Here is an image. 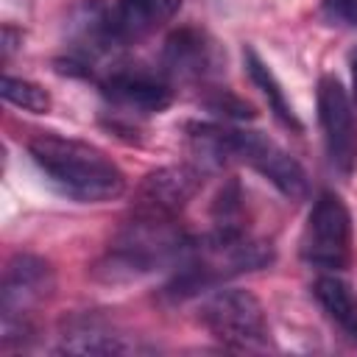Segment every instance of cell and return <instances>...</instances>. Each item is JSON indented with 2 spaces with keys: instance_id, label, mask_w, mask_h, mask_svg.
Wrapping results in <instances>:
<instances>
[{
  "instance_id": "obj_3",
  "label": "cell",
  "mask_w": 357,
  "mask_h": 357,
  "mask_svg": "<svg viewBox=\"0 0 357 357\" xmlns=\"http://www.w3.org/2000/svg\"><path fill=\"white\" fill-rule=\"evenodd\" d=\"M190 243L192 240L178 229L176 218L134 215V220L126 223V229L117 234V240L109 245L106 257L92 268V273L95 279L112 284L134 282L162 265L181 262L190 251Z\"/></svg>"
},
{
  "instance_id": "obj_4",
  "label": "cell",
  "mask_w": 357,
  "mask_h": 357,
  "mask_svg": "<svg viewBox=\"0 0 357 357\" xmlns=\"http://www.w3.org/2000/svg\"><path fill=\"white\" fill-rule=\"evenodd\" d=\"M56 287L53 268L36 254H17L3 273L0 312H3V346L25 343L31 337V310L39 307Z\"/></svg>"
},
{
  "instance_id": "obj_19",
  "label": "cell",
  "mask_w": 357,
  "mask_h": 357,
  "mask_svg": "<svg viewBox=\"0 0 357 357\" xmlns=\"http://www.w3.org/2000/svg\"><path fill=\"white\" fill-rule=\"evenodd\" d=\"M351 84H354V100H357V53L351 56Z\"/></svg>"
},
{
  "instance_id": "obj_6",
  "label": "cell",
  "mask_w": 357,
  "mask_h": 357,
  "mask_svg": "<svg viewBox=\"0 0 357 357\" xmlns=\"http://www.w3.org/2000/svg\"><path fill=\"white\" fill-rule=\"evenodd\" d=\"M304 262L326 271H343L351 262V215L340 195L321 192L310 209L301 234Z\"/></svg>"
},
{
  "instance_id": "obj_15",
  "label": "cell",
  "mask_w": 357,
  "mask_h": 357,
  "mask_svg": "<svg viewBox=\"0 0 357 357\" xmlns=\"http://www.w3.org/2000/svg\"><path fill=\"white\" fill-rule=\"evenodd\" d=\"M0 95L25 109V112H33V114H45L50 109V95L47 89H42L39 84L33 81H25V78H14V75H3V84H0Z\"/></svg>"
},
{
  "instance_id": "obj_1",
  "label": "cell",
  "mask_w": 357,
  "mask_h": 357,
  "mask_svg": "<svg viewBox=\"0 0 357 357\" xmlns=\"http://www.w3.org/2000/svg\"><path fill=\"white\" fill-rule=\"evenodd\" d=\"M28 153L45 173V178L73 201L100 204L117 198L126 190L123 170L89 142L56 134H36L28 142Z\"/></svg>"
},
{
  "instance_id": "obj_17",
  "label": "cell",
  "mask_w": 357,
  "mask_h": 357,
  "mask_svg": "<svg viewBox=\"0 0 357 357\" xmlns=\"http://www.w3.org/2000/svg\"><path fill=\"white\" fill-rule=\"evenodd\" d=\"M324 11L329 20L357 28V0H324Z\"/></svg>"
},
{
  "instance_id": "obj_8",
  "label": "cell",
  "mask_w": 357,
  "mask_h": 357,
  "mask_svg": "<svg viewBox=\"0 0 357 357\" xmlns=\"http://www.w3.org/2000/svg\"><path fill=\"white\" fill-rule=\"evenodd\" d=\"M204 173L192 165H170L148 173L134 195V215L176 218L201 190Z\"/></svg>"
},
{
  "instance_id": "obj_14",
  "label": "cell",
  "mask_w": 357,
  "mask_h": 357,
  "mask_svg": "<svg viewBox=\"0 0 357 357\" xmlns=\"http://www.w3.org/2000/svg\"><path fill=\"white\" fill-rule=\"evenodd\" d=\"M312 293H315L318 304L324 307V312L357 343V296H354L351 284L337 276H321V279H315Z\"/></svg>"
},
{
  "instance_id": "obj_7",
  "label": "cell",
  "mask_w": 357,
  "mask_h": 357,
  "mask_svg": "<svg viewBox=\"0 0 357 357\" xmlns=\"http://www.w3.org/2000/svg\"><path fill=\"white\" fill-rule=\"evenodd\" d=\"M318 120L324 128L329 165L337 173L349 176L357 165V126L351 100L340 81L332 75H324L318 81Z\"/></svg>"
},
{
  "instance_id": "obj_9",
  "label": "cell",
  "mask_w": 357,
  "mask_h": 357,
  "mask_svg": "<svg viewBox=\"0 0 357 357\" xmlns=\"http://www.w3.org/2000/svg\"><path fill=\"white\" fill-rule=\"evenodd\" d=\"M223 61L226 56L220 45L206 31L192 25L173 31L162 47V70L178 81H209L220 75Z\"/></svg>"
},
{
  "instance_id": "obj_12",
  "label": "cell",
  "mask_w": 357,
  "mask_h": 357,
  "mask_svg": "<svg viewBox=\"0 0 357 357\" xmlns=\"http://www.w3.org/2000/svg\"><path fill=\"white\" fill-rule=\"evenodd\" d=\"M59 351H67V354H128V351H137V343L126 340V335H117L100 318L81 315L64 326Z\"/></svg>"
},
{
  "instance_id": "obj_16",
  "label": "cell",
  "mask_w": 357,
  "mask_h": 357,
  "mask_svg": "<svg viewBox=\"0 0 357 357\" xmlns=\"http://www.w3.org/2000/svg\"><path fill=\"white\" fill-rule=\"evenodd\" d=\"M204 106L209 109V112H215V114H226V117H254V109L245 103V100H240L237 95H231V92H226V89H215L206 100H204Z\"/></svg>"
},
{
  "instance_id": "obj_18",
  "label": "cell",
  "mask_w": 357,
  "mask_h": 357,
  "mask_svg": "<svg viewBox=\"0 0 357 357\" xmlns=\"http://www.w3.org/2000/svg\"><path fill=\"white\" fill-rule=\"evenodd\" d=\"M17 42H22V33H17L14 28H3V56H11V50L17 47Z\"/></svg>"
},
{
  "instance_id": "obj_11",
  "label": "cell",
  "mask_w": 357,
  "mask_h": 357,
  "mask_svg": "<svg viewBox=\"0 0 357 357\" xmlns=\"http://www.w3.org/2000/svg\"><path fill=\"white\" fill-rule=\"evenodd\" d=\"M181 0H117L109 8V28L117 45L137 42L165 25L176 11Z\"/></svg>"
},
{
  "instance_id": "obj_13",
  "label": "cell",
  "mask_w": 357,
  "mask_h": 357,
  "mask_svg": "<svg viewBox=\"0 0 357 357\" xmlns=\"http://www.w3.org/2000/svg\"><path fill=\"white\" fill-rule=\"evenodd\" d=\"M243 61H245V73L251 75V81H254V84L259 86V92L265 95L268 109L273 112V117H276L284 128L301 131L304 126H301V120L296 117V112H293V106H290V100H287V95H284L279 78H276L273 70L259 59V53H257L254 47H245V50H243Z\"/></svg>"
},
{
  "instance_id": "obj_2",
  "label": "cell",
  "mask_w": 357,
  "mask_h": 357,
  "mask_svg": "<svg viewBox=\"0 0 357 357\" xmlns=\"http://www.w3.org/2000/svg\"><path fill=\"white\" fill-rule=\"evenodd\" d=\"M190 139L195 145V151L215 162H243L248 167H254L257 173H262L282 195L301 201L310 192V181L304 167L284 151L279 148L273 139H268L259 131H240V128H226V126H206V123H192L187 126Z\"/></svg>"
},
{
  "instance_id": "obj_5",
  "label": "cell",
  "mask_w": 357,
  "mask_h": 357,
  "mask_svg": "<svg viewBox=\"0 0 357 357\" xmlns=\"http://www.w3.org/2000/svg\"><path fill=\"white\" fill-rule=\"evenodd\" d=\"M198 318L206 326V332L229 349L254 351V349H265L271 343L265 310H262L259 298L248 290L226 287V290L212 293L201 304Z\"/></svg>"
},
{
  "instance_id": "obj_10",
  "label": "cell",
  "mask_w": 357,
  "mask_h": 357,
  "mask_svg": "<svg viewBox=\"0 0 357 357\" xmlns=\"http://www.w3.org/2000/svg\"><path fill=\"white\" fill-rule=\"evenodd\" d=\"M100 92L117 109L137 112V114L165 112L170 106V100H173V89L165 81V75H156V73H148V70H137V67L112 70L100 81Z\"/></svg>"
}]
</instances>
